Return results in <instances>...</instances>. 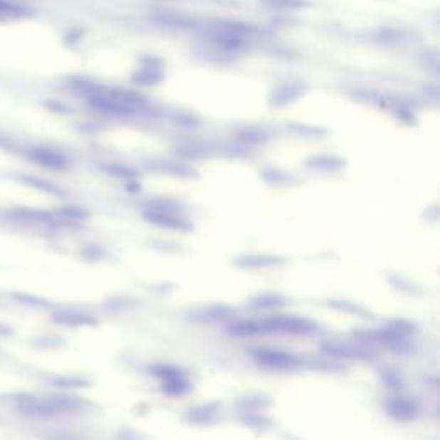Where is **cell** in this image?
Wrapping results in <instances>:
<instances>
[{
	"instance_id": "obj_1",
	"label": "cell",
	"mask_w": 440,
	"mask_h": 440,
	"mask_svg": "<svg viewBox=\"0 0 440 440\" xmlns=\"http://www.w3.org/2000/svg\"><path fill=\"white\" fill-rule=\"evenodd\" d=\"M23 14V9L11 0H0V19H14Z\"/></svg>"
}]
</instances>
